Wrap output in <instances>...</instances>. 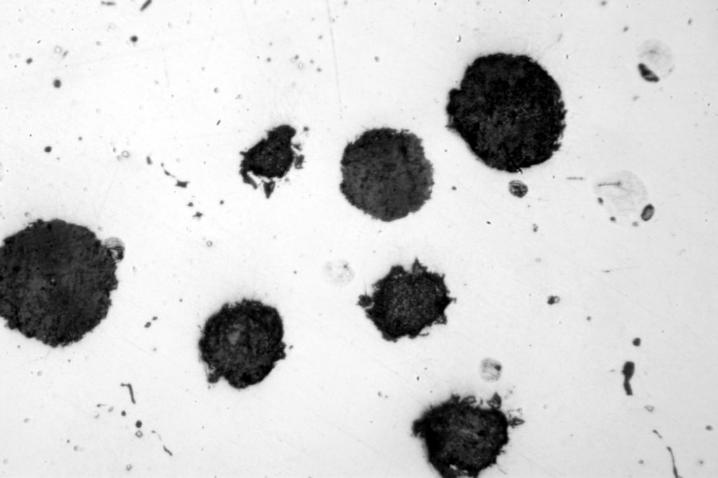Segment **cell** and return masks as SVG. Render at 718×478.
Masks as SVG:
<instances>
[{
    "label": "cell",
    "instance_id": "9c48e42d",
    "mask_svg": "<svg viewBox=\"0 0 718 478\" xmlns=\"http://www.w3.org/2000/svg\"><path fill=\"white\" fill-rule=\"evenodd\" d=\"M54 84L55 87H59L60 86V82L59 81H55Z\"/></svg>",
    "mask_w": 718,
    "mask_h": 478
},
{
    "label": "cell",
    "instance_id": "5b68a950",
    "mask_svg": "<svg viewBox=\"0 0 718 478\" xmlns=\"http://www.w3.org/2000/svg\"><path fill=\"white\" fill-rule=\"evenodd\" d=\"M283 338L276 308L249 299L224 304L206 320L198 340L208 381L222 379L238 390L261 383L285 358Z\"/></svg>",
    "mask_w": 718,
    "mask_h": 478
},
{
    "label": "cell",
    "instance_id": "52a82bcc",
    "mask_svg": "<svg viewBox=\"0 0 718 478\" xmlns=\"http://www.w3.org/2000/svg\"><path fill=\"white\" fill-rule=\"evenodd\" d=\"M294 128L283 125L271 130L267 137L243 154L242 170L251 177L274 181L284 177L295 161L292 139Z\"/></svg>",
    "mask_w": 718,
    "mask_h": 478
},
{
    "label": "cell",
    "instance_id": "6da1fadb",
    "mask_svg": "<svg viewBox=\"0 0 718 478\" xmlns=\"http://www.w3.org/2000/svg\"><path fill=\"white\" fill-rule=\"evenodd\" d=\"M116 270L114 252L88 228L37 220L1 247V316L50 346L77 342L107 317Z\"/></svg>",
    "mask_w": 718,
    "mask_h": 478
},
{
    "label": "cell",
    "instance_id": "7a4b0ae2",
    "mask_svg": "<svg viewBox=\"0 0 718 478\" xmlns=\"http://www.w3.org/2000/svg\"><path fill=\"white\" fill-rule=\"evenodd\" d=\"M447 128L487 168L508 174L541 165L560 149L567 109L536 60L495 53L476 57L448 93Z\"/></svg>",
    "mask_w": 718,
    "mask_h": 478
},
{
    "label": "cell",
    "instance_id": "8992f818",
    "mask_svg": "<svg viewBox=\"0 0 718 478\" xmlns=\"http://www.w3.org/2000/svg\"><path fill=\"white\" fill-rule=\"evenodd\" d=\"M456 301L445 274L429 270L416 258L409 268L391 266L372 285L370 294L359 296L357 304L382 339L395 343L414 339L433 325H447V309Z\"/></svg>",
    "mask_w": 718,
    "mask_h": 478
},
{
    "label": "cell",
    "instance_id": "3957f363",
    "mask_svg": "<svg viewBox=\"0 0 718 478\" xmlns=\"http://www.w3.org/2000/svg\"><path fill=\"white\" fill-rule=\"evenodd\" d=\"M339 189L374 219L391 222L419 211L431 199L434 169L422 140L405 130L363 132L344 149Z\"/></svg>",
    "mask_w": 718,
    "mask_h": 478
},
{
    "label": "cell",
    "instance_id": "277c9868",
    "mask_svg": "<svg viewBox=\"0 0 718 478\" xmlns=\"http://www.w3.org/2000/svg\"><path fill=\"white\" fill-rule=\"evenodd\" d=\"M501 405L497 393L487 406L474 396L452 394L413 421L412 435L440 476L477 477L497 463L509 442V428L524 422L509 419Z\"/></svg>",
    "mask_w": 718,
    "mask_h": 478
},
{
    "label": "cell",
    "instance_id": "ba28073f",
    "mask_svg": "<svg viewBox=\"0 0 718 478\" xmlns=\"http://www.w3.org/2000/svg\"><path fill=\"white\" fill-rule=\"evenodd\" d=\"M509 190L514 196L517 198L524 197L528 191L527 186L520 182H510L509 185Z\"/></svg>",
    "mask_w": 718,
    "mask_h": 478
}]
</instances>
